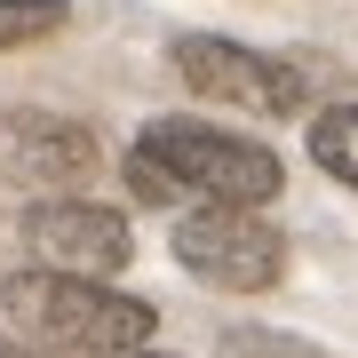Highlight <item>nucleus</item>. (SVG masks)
<instances>
[{
    "label": "nucleus",
    "mask_w": 358,
    "mask_h": 358,
    "mask_svg": "<svg viewBox=\"0 0 358 358\" xmlns=\"http://www.w3.org/2000/svg\"><path fill=\"white\" fill-rule=\"evenodd\" d=\"M40 24H32V16H0V40H32Z\"/></svg>",
    "instance_id": "11"
},
{
    "label": "nucleus",
    "mask_w": 358,
    "mask_h": 358,
    "mask_svg": "<svg viewBox=\"0 0 358 358\" xmlns=\"http://www.w3.org/2000/svg\"><path fill=\"white\" fill-rule=\"evenodd\" d=\"M176 72L192 80V96H223V103H255V112H303L310 72L294 56H255L223 32H192L176 40Z\"/></svg>",
    "instance_id": "4"
},
{
    "label": "nucleus",
    "mask_w": 358,
    "mask_h": 358,
    "mask_svg": "<svg viewBox=\"0 0 358 358\" xmlns=\"http://www.w3.org/2000/svg\"><path fill=\"white\" fill-rule=\"evenodd\" d=\"M0 358H40V350H24V343H8V334H0Z\"/></svg>",
    "instance_id": "12"
},
{
    "label": "nucleus",
    "mask_w": 358,
    "mask_h": 358,
    "mask_svg": "<svg viewBox=\"0 0 358 358\" xmlns=\"http://www.w3.org/2000/svg\"><path fill=\"white\" fill-rule=\"evenodd\" d=\"M176 263L192 279H207V287L263 294L287 271V239L255 207H192V215H176Z\"/></svg>",
    "instance_id": "3"
},
{
    "label": "nucleus",
    "mask_w": 358,
    "mask_h": 358,
    "mask_svg": "<svg viewBox=\"0 0 358 358\" xmlns=\"http://www.w3.org/2000/svg\"><path fill=\"white\" fill-rule=\"evenodd\" d=\"M128 183H136V199H152V207H176V199H183V192H176V183H167L143 152H128Z\"/></svg>",
    "instance_id": "9"
},
{
    "label": "nucleus",
    "mask_w": 358,
    "mask_h": 358,
    "mask_svg": "<svg viewBox=\"0 0 358 358\" xmlns=\"http://www.w3.org/2000/svg\"><path fill=\"white\" fill-rule=\"evenodd\" d=\"M8 143L40 183H80L96 167V136L72 128V120H48V112H8Z\"/></svg>",
    "instance_id": "6"
},
{
    "label": "nucleus",
    "mask_w": 358,
    "mask_h": 358,
    "mask_svg": "<svg viewBox=\"0 0 358 358\" xmlns=\"http://www.w3.org/2000/svg\"><path fill=\"white\" fill-rule=\"evenodd\" d=\"M310 159H319L334 183L358 192V103H327V112L310 120Z\"/></svg>",
    "instance_id": "7"
},
{
    "label": "nucleus",
    "mask_w": 358,
    "mask_h": 358,
    "mask_svg": "<svg viewBox=\"0 0 358 358\" xmlns=\"http://www.w3.org/2000/svg\"><path fill=\"white\" fill-rule=\"evenodd\" d=\"M24 247L40 255V271H64V279H112L120 263L136 255V231L120 207H96V199H40L24 207Z\"/></svg>",
    "instance_id": "5"
},
{
    "label": "nucleus",
    "mask_w": 358,
    "mask_h": 358,
    "mask_svg": "<svg viewBox=\"0 0 358 358\" xmlns=\"http://www.w3.org/2000/svg\"><path fill=\"white\" fill-rule=\"evenodd\" d=\"M176 192H192L199 207H263L279 192V152L255 136L207 128V120H152L136 143Z\"/></svg>",
    "instance_id": "2"
},
{
    "label": "nucleus",
    "mask_w": 358,
    "mask_h": 358,
    "mask_svg": "<svg viewBox=\"0 0 358 358\" xmlns=\"http://www.w3.org/2000/svg\"><path fill=\"white\" fill-rule=\"evenodd\" d=\"M0 16H32V24H56L64 0H0Z\"/></svg>",
    "instance_id": "10"
},
{
    "label": "nucleus",
    "mask_w": 358,
    "mask_h": 358,
    "mask_svg": "<svg viewBox=\"0 0 358 358\" xmlns=\"http://www.w3.org/2000/svg\"><path fill=\"white\" fill-rule=\"evenodd\" d=\"M215 358H319V350L294 343V334H279V327H231Z\"/></svg>",
    "instance_id": "8"
},
{
    "label": "nucleus",
    "mask_w": 358,
    "mask_h": 358,
    "mask_svg": "<svg viewBox=\"0 0 358 358\" xmlns=\"http://www.w3.org/2000/svg\"><path fill=\"white\" fill-rule=\"evenodd\" d=\"M136 358H152V350H136Z\"/></svg>",
    "instance_id": "13"
},
{
    "label": "nucleus",
    "mask_w": 358,
    "mask_h": 358,
    "mask_svg": "<svg viewBox=\"0 0 358 358\" xmlns=\"http://www.w3.org/2000/svg\"><path fill=\"white\" fill-rule=\"evenodd\" d=\"M8 310L40 343L96 350V358H136L152 343V327H159L152 303H136L120 287H96V279H64V271H16L8 279Z\"/></svg>",
    "instance_id": "1"
}]
</instances>
